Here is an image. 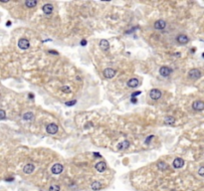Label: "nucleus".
<instances>
[{"instance_id":"27","label":"nucleus","mask_w":204,"mask_h":191,"mask_svg":"<svg viewBox=\"0 0 204 191\" xmlns=\"http://www.w3.org/2000/svg\"><path fill=\"white\" fill-rule=\"evenodd\" d=\"M142 94V92L141 91H137V92H135V93H132L131 94V98H136L138 95H141Z\"/></svg>"},{"instance_id":"3","label":"nucleus","mask_w":204,"mask_h":191,"mask_svg":"<svg viewBox=\"0 0 204 191\" xmlns=\"http://www.w3.org/2000/svg\"><path fill=\"white\" fill-rule=\"evenodd\" d=\"M116 73H117L116 70H113L112 68H107V69H105L104 72H103L105 78H107V79H112V78H113V77L116 76Z\"/></svg>"},{"instance_id":"8","label":"nucleus","mask_w":204,"mask_h":191,"mask_svg":"<svg viewBox=\"0 0 204 191\" xmlns=\"http://www.w3.org/2000/svg\"><path fill=\"white\" fill-rule=\"evenodd\" d=\"M18 47L20 48V49H22V50H27L29 47H30V43H29V41L27 39H20L18 41Z\"/></svg>"},{"instance_id":"24","label":"nucleus","mask_w":204,"mask_h":191,"mask_svg":"<svg viewBox=\"0 0 204 191\" xmlns=\"http://www.w3.org/2000/svg\"><path fill=\"white\" fill-rule=\"evenodd\" d=\"M77 104V101L76 100H73V101H66L65 103V105L67 106V107H73Z\"/></svg>"},{"instance_id":"30","label":"nucleus","mask_w":204,"mask_h":191,"mask_svg":"<svg viewBox=\"0 0 204 191\" xmlns=\"http://www.w3.org/2000/svg\"><path fill=\"white\" fill-rule=\"evenodd\" d=\"M49 53H50V54H54V55H59V53H58V52H56V51H53V50H50V51H49Z\"/></svg>"},{"instance_id":"28","label":"nucleus","mask_w":204,"mask_h":191,"mask_svg":"<svg viewBox=\"0 0 204 191\" xmlns=\"http://www.w3.org/2000/svg\"><path fill=\"white\" fill-rule=\"evenodd\" d=\"M198 174L200 175V176H203V175H204V167H203V166H201V167L199 168Z\"/></svg>"},{"instance_id":"29","label":"nucleus","mask_w":204,"mask_h":191,"mask_svg":"<svg viewBox=\"0 0 204 191\" xmlns=\"http://www.w3.org/2000/svg\"><path fill=\"white\" fill-rule=\"evenodd\" d=\"M153 137H154V135H149V137H148V138L145 139V143H146V144H148V143L150 142V141L152 139Z\"/></svg>"},{"instance_id":"14","label":"nucleus","mask_w":204,"mask_h":191,"mask_svg":"<svg viewBox=\"0 0 204 191\" xmlns=\"http://www.w3.org/2000/svg\"><path fill=\"white\" fill-rule=\"evenodd\" d=\"M53 9H54V7H53V5L50 4V3H47V4H45V5L42 7L43 12H44L45 14H47V15L51 14L52 12H53Z\"/></svg>"},{"instance_id":"12","label":"nucleus","mask_w":204,"mask_h":191,"mask_svg":"<svg viewBox=\"0 0 204 191\" xmlns=\"http://www.w3.org/2000/svg\"><path fill=\"white\" fill-rule=\"evenodd\" d=\"M95 167H96V169L99 172H104L107 169V163L105 161H100V162H98L95 165Z\"/></svg>"},{"instance_id":"9","label":"nucleus","mask_w":204,"mask_h":191,"mask_svg":"<svg viewBox=\"0 0 204 191\" xmlns=\"http://www.w3.org/2000/svg\"><path fill=\"white\" fill-rule=\"evenodd\" d=\"M153 27H154V29H156V30H162V29H164L166 27V22H165L164 20H161V19L157 20V21L154 22Z\"/></svg>"},{"instance_id":"16","label":"nucleus","mask_w":204,"mask_h":191,"mask_svg":"<svg viewBox=\"0 0 204 191\" xmlns=\"http://www.w3.org/2000/svg\"><path fill=\"white\" fill-rule=\"evenodd\" d=\"M100 47L103 51H108L110 49V43H109L108 40H101L100 41Z\"/></svg>"},{"instance_id":"10","label":"nucleus","mask_w":204,"mask_h":191,"mask_svg":"<svg viewBox=\"0 0 204 191\" xmlns=\"http://www.w3.org/2000/svg\"><path fill=\"white\" fill-rule=\"evenodd\" d=\"M176 41L179 43V44H181V45H184V44H186L188 43V41H189V38L187 37L186 35H184V34H179L177 37H176Z\"/></svg>"},{"instance_id":"33","label":"nucleus","mask_w":204,"mask_h":191,"mask_svg":"<svg viewBox=\"0 0 204 191\" xmlns=\"http://www.w3.org/2000/svg\"><path fill=\"white\" fill-rule=\"evenodd\" d=\"M131 103H133V104H136V101H137V100H136V98H131Z\"/></svg>"},{"instance_id":"18","label":"nucleus","mask_w":204,"mask_h":191,"mask_svg":"<svg viewBox=\"0 0 204 191\" xmlns=\"http://www.w3.org/2000/svg\"><path fill=\"white\" fill-rule=\"evenodd\" d=\"M175 124V118L173 117H170V116H167L164 118V124L166 125H172V124Z\"/></svg>"},{"instance_id":"5","label":"nucleus","mask_w":204,"mask_h":191,"mask_svg":"<svg viewBox=\"0 0 204 191\" xmlns=\"http://www.w3.org/2000/svg\"><path fill=\"white\" fill-rule=\"evenodd\" d=\"M172 73V70L170 69L169 67H167V66H162V67H160L159 69V74H160V76H162V77H168L170 76V74Z\"/></svg>"},{"instance_id":"23","label":"nucleus","mask_w":204,"mask_h":191,"mask_svg":"<svg viewBox=\"0 0 204 191\" xmlns=\"http://www.w3.org/2000/svg\"><path fill=\"white\" fill-rule=\"evenodd\" d=\"M61 91H62L63 93H66V94H69L70 92H71V89H70V87L69 86H64L61 88Z\"/></svg>"},{"instance_id":"7","label":"nucleus","mask_w":204,"mask_h":191,"mask_svg":"<svg viewBox=\"0 0 204 191\" xmlns=\"http://www.w3.org/2000/svg\"><path fill=\"white\" fill-rule=\"evenodd\" d=\"M63 169H64V167H63V165L61 163H55V164L52 166L51 171L53 174H60V173L63 171Z\"/></svg>"},{"instance_id":"6","label":"nucleus","mask_w":204,"mask_h":191,"mask_svg":"<svg viewBox=\"0 0 204 191\" xmlns=\"http://www.w3.org/2000/svg\"><path fill=\"white\" fill-rule=\"evenodd\" d=\"M192 109L196 112H202L204 110V104L202 101H195L192 104Z\"/></svg>"},{"instance_id":"32","label":"nucleus","mask_w":204,"mask_h":191,"mask_svg":"<svg viewBox=\"0 0 204 191\" xmlns=\"http://www.w3.org/2000/svg\"><path fill=\"white\" fill-rule=\"evenodd\" d=\"M94 156H96V157H102V155L100 153H97V152H94Z\"/></svg>"},{"instance_id":"31","label":"nucleus","mask_w":204,"mask_h":191,"mask_svg":"<svg viewBox=\"0 0 204 191\" xmlns=\"http://www.w3.org/2000/svg\"><path fill=\"white\" fill-rule=\"evenodd\" d=\"M81 45L86 46L87 45V41H86V40H82V41H81Z\"/></svg>"},{"instance_id":"20","label":"nucleus","mask_w":204,"mask_h":191,"mask_svg":"<svg viewBox=\"0 0 204 191\" xmlns=\"http://www.w3.org/2000/svg\"><path fill=\"white\" fill-rule=\"evenodd\" d=\"M37 1L36 0H27V1H25V6L27 7V8H34L35 6L37 5Z\"/></svg>"},{"instance_id":"36","label":"nucleus","mask_w":204,"mask_h":191,"mask_svg":"<svg viewBox=\"0 0 204 191\" xmlns=\"http://www.w3.org/2000/svg\"><path fill=\"white\" fill-rule=\"evenodd\" d=\"M7 181H13V180H14V178H7Z\"/></svg>"},{"instance_id":"35","label":"nucleus","mask_w":204,"mask_h":191,"mask_svg":"<svg viewBox=\"0 0 204 191\" xmlns=\"http://www.w3.org/2000/svg\"><path fill=\"white\" fill-rule=\"evenodd\" d=\"M29 97H30L31 99H33V98H34V95H33V94H29Z\"/></svg>"},{"instance_id":"21","label":"nucleus","mask_w":204,"mask_h":191,"mask_svg":"<svg viewBox=\"0 0 204 191\" xmlns=\"http://www.w3.org/2000/svg\"><path fill=\"white\" fill-rule=\"evenodd\" d=\"M91 187H92V189H93V190L98 191L102 188V184H101L99 181H95V182H93V183H92Z\"/></svg>"},{"instance_id":"22","label":"nucleus","mask_w":204,"mask_h":191,"mask_svg":"<svg viewBox=\"0 0 204 191\" xmlns=\"http://www.w3.org/2000/svg\"><path fill=\"white\" fill-rule=\"evenodd\" d=\"M157 167H158L159 170H165V169L167 168V164L164 161H159L157 163Z\"/></svg>"},{"instance_id":"13","label":"nucleus","mask_w":204,"mask_h":191,"mask_svg":"<svg viewBox=\"0 0 204 191\" xmlns=\"http://www.w3.org/2000/svg\"><path fill=\"white\" fill-rule=\"evenodd\" d=\"M172 164H173V167L174 168H181V167H183V165H184V160L182 158L177 157L174 159V161H173Z\"/></svg>"},{"instance_id":"2","label":"nucleus","mask_w":204,"mask_h":191,"mask_svg":"<svg viewBox=\"0 0 204 191\" xmlns=\"http://www.w3.org/2000/svg\"><path fill=\"white\" fill-rule=\"evenodd\" d=\"M162 96V93L158 90V89H152V90L149 92V98L153 100V101H156V100H159Z\"/></svg>"},{"instance_id":"34","label":"nucleus","mask_w":204,"mask_h":191,"mask_svg":"<svg viewBox=\"0 0 204 191\" xmlns=\"http://www.w3.org/2000/svg\"><path fill=\"white\" fill-rule=\"evenodd\" d=\"M6 25H7L8 27H9V26L11 25V21H7V23H6Z\"/></svg>"},{"instance_id":"19","label":"nucleus","mask_w":204,"mask_h":191,"mask_svg":"<svg viewBox=\"0 0 204 191\" xmlns=\"http://www.w3.org/2000/svg\"><path fill=\"white\" fill-rule=\"evenodd\" d=\"M23 119L26 120V122H33V119H34V114H33L31 112H26V113L23 114Z\"/></svg>"},{"instance_id":"1","label":"nucleus","mask_w":204,"mask_h":191,"mask_svg":"<svg viewBox=\"0 0 204 191\" xmlns=\"http://www.w3.org/2000/svg\"><path fill=\"white\" fill-rule=\"evenodd\" d=\"M200 77H201V72L198 69H192V70H190L188 72V78L193 80V81L198 80Z\"/></svg>"},{"instance_id":"26","label":"nucleus","mask_w":204,"mask_h":191,"mask_svg":"<svg viewBox=\"0 0 204 191\" xmlns=\"http://www.w3.org/2000/svg\"><path fill=\"white\" fill-rule=\"evenodd\" d=\"M49 191H60V186L59 185H52L49 188Z\"/></svg>"},{"instance_id":"17","label":"nucleus","mask_w":204,"mask_h":191,"mask_svg":"<svg viewBox=\"0 0 204 191\" xmlns=\"http://www.w3.org/2000/svg\"><path fill=\"white\" fill-rule=\"evenodd\" d=\"M129 147H130V141H123V142H120V143H119L118 149H119V150H125V149H128Z\"/></svg>"},{"instance_id":"25","label":"nucleus","mask_w":204,"mask_h":191,"mask_svg":"<svg viewBox=\"0 0 204 191\" xmlns=\"http://www.w3.org/2000/svg\"><path fill=\"white\" fill-rule=\"evenodd\" d=\"M5 118H6L5 111H3V110H1V109H0V120H2V119H5Z\"/></svg>"},{"instance_id":"4","label":"nucleus","mask_w":204,"mask_h":191,"mask_svg":"<svg viewBox=\"0 0 204 191\" xmlns=\"http://www.w3.org/2000/svg\"><path fill=\"white\" fill-rule=\"evenodd\" d=\"M58 129H59V128H58V125L56 124H50L46 126V131L49 135H55V133H57L58 132Z\"/></svg>"},{"instance_id":"11","label":"nucleus","mask_w":204,"mask_h":191,"mask_svg":"<svg viewBox=\"0 0 204 191\" xmlns=\"http://www.w3.org/2000/svg\"><path fill=\"white\" fill-rule=\"evenodd\" d=\"M34 170H35V165L33 163H28V164H26V165L24 166V168H23L24 173H26V174H31Z\"/></svg>"},{"instance_id":"15","label":"nucleus","mask_w":204,"mask_h":191,"mask_svg":"<svg viewBox=\"0 0 204 191\" xmlns=\"http://www.w3.org/2000/svg\"><path fill=\"white\" fill-rule=\"evenodd\" d=\"M139 85V81L136 78H131L128 81V87L129 88H136Z\"/></svg>"}]
</instances>
